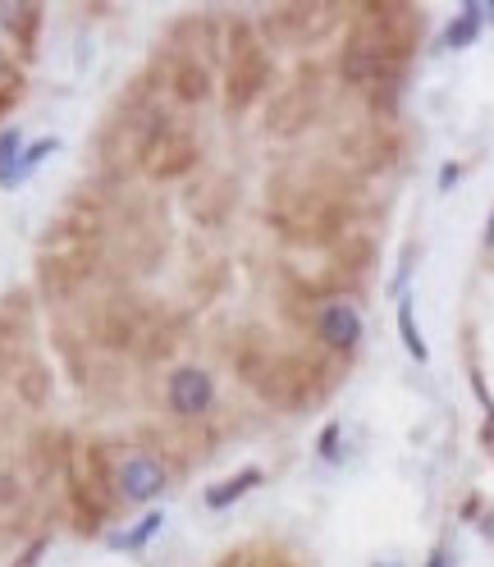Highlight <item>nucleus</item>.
Returning <instances> with one entry per match:
<instances>
[{"label": "nucleus", "instance_id": "nucleus-1", "mask_svg": "<svg viewBox=\"0 0 494 567\" xmlns=\"http://www.w3.org/2000/svg\"><path fill=\"white\" fill-rule=\"evenodd\" d=\"M257 394L279 412H307L330 394V375L302 352H275V362L257 380Z\"/></svg>", "mask_w": 494, "mask_h": 567}, {"label": "nucleus", "instance_id": "nucleus-2", "mask_svg": "<svg viewBox=\"0 0 494 567\" xmlns=\"http://www.w3.org/2000/svg\"><path fill=\"white\" fill-rule=\"evenodd\" d=\"M270 83V55L257 42V32L247 23H229L225 32V96L229 111H243L247 101H257Z\"/></svg>", "mask_w": 494, "mask_h": 567}, {"label": "nucleus", "instance_id": "nucleus-3", "mask_svg": "<svg viewBox=\"0 0 494 567\" xmlns=\"http://www.w3.org/2000/svg\"><path fill=\"white\" fill-rule=\"evenodd\" d=\"M152 307L137 298V293H111L96 311V343L111 348V352H128V348H143L147 330L156 316H147Z\"/></svg>", "mask_w": 494, "mask_h": 567}, {"label": "nucleus", "instance_id": "nucleus-4", "mask_svg": "<svg viewBox=\"0 0 494 567\" xmlns=\"http://www.w3.org/2000/svg\"><path fill=\"white\" fill-rule=\"evenodd\" d=\"M197 161H202V142L193 137V128L184 120L165 115L156 137H152V147H147L143 169L152 174V179H179V174H188Z\"/></svg>", "mask_w": 494, "mask_h": 567}, {"label": "nucleus", "instance_id": "nucleus-5", "mask_svg": "<svg viewBox=\"0 0 494 567\" xmlns=\"http://www.w3.org/2000/svg\"><path fill=\"white\" fill-rule=\"evenodd\" d=\"M316 115H321V79H316V69H302V74L294 79V87L285 96H275V105L266 111V128L275 137H294Z\"/></svg>", "mask_w": 494, "mask_h": 567}, {"label": "nucleus", "instance_id": "nucleus-6", "mask_svg": "<svg viewBox=\"0 0 494 567\" xmlns=\"http://www.w3.org/2000/svg\"><path fill=\"white\" fill-rule=\"evenodd\" d=\"M169 485V467H165V457L147 453V449H133L120 457V467H115V494L128 504H152L161 499Z\"/></svg>", "mask_w": 494, "mask_h": 567}, {"label": "nucleus", "instance_id": "nucleus-7", "mask_svg": "<svg viewBox=\"0 0 494 567\" xmlns=\"http://www.w3.org/2000/svg\"><path fill=\"white\" fill-rule=\"evenodd\" d=\"M165 403L174 416L197 421L210 412V403H216V384H210V375L202 367H179L165 384Z\"/></svg>", "mask_w": 494, "mask_h": 567}, {"label": "nucleus", "instance_id": "nucleus-8", "mask_svg": "<svg viewBox=\"0 0 494 567\" xmlns=\"http://www.w3.org/2000/svg\"><path fill=\"white\" fill-rule=\"evenodd\" d=\"M165 96H174L179 105H202L210 96V64L202 55H174L165 60Z\"/></svg>", "mask_w": 494, "mask_h": 567}, {"label": "nucleus", "instance_id": "nucleus-9", "mask_svg": "<svg viewBox=\"0 0 494 567\" xmlns=\"http://www.w3.org/2000/svg\"><path fill=\"white\" fill-rule=\"evenodd\" d=\"M316 339H321L330 352H348L362 343V316L358 307H348V302H326L321 311H316Z\"/></svg>", "mask_w": 494, "mask_h": 567}, {"label": "nucleus", "instance_id": "nucleus-10", "mask_svg": "<svg viewBox=\"0 0 494 567\" xmlns=\"http://www.w3.org/2000/svg\"><path fill=\"white\" fill-rule=\"evenodd\" d=\"M343 156H348V165L358 174H380L384 165L399 156V147H394V137L384 128H352L343 137Z\"/></svg>", "mask_w": 494, "mask_h": 567}, {"label": "nucleus", "instance_id": "nucleus-11", "mask_svg": "<svg viewBox=\"0 0 494 567\" xmlns=\"http://www.w3.org/2000/svg\"><path fill=\"white\" fill-rule=\"evenodd\" d=\"M326 14L321 6H285V10H275L270 28H275V38H285V42H311V38H321L326 32Z\"/></svg>", "mask_w": 494, "mask_h": 567}, {"label": "nucleus", "instance_id": "nucleus-12", "mask_svg": "<svg viewBox=\"0 0 494 567\" xmlns=\"http://www.w3.org/2000/svg\"><path fill=\"white\" fill-rule=\"evenodd\" d=\"M375 266V243L371 238H339L335 243V270L343 279H358Z\"/></svg>", "mask_w": 494, "mask_h": 567}, {"label": "nucleus", "instance_id": "nucleus-13", "mask_svg": "<svg viewBox=\"0 0 494 567\" xmlns=\"http://www.w3.org/2000/svg\"><path fill=\"white\" fill-rule=\"evenodd\" d=\"M261 485V472L257 467H247V472H238V476H229V481H220V485H210L206 489V508H229V504H238L247 489H257Z\"/></svg>", "mask_w": 494, "mask_h": 567}, {"label": "nucleus", "instance_id": "nucleus-14", "mask_svg": "<svg viewBox=\"0 0 494 567\" xmlns=\"http://www.w3.org/2000/svg\"><path fill=\"white\" fill-rule=\"evenodd\" d=\"M179 339H184V326L169 321V316H156L152 330H147V339H143V358H147V362H161L165 352L179 348Z\"/></svg>", "mask_w": 494, "mask_h": 567}, {"label": "nucleus", "instance_id": "nucleus-15", "mask_svg": "<svg viewBox=\"0 0 494 567\" xmlns=\"http://www.w3.org/2000/svg\"><path fill=\"white\" fill-rule=\"evenodd\" d=\"M481 19H485V10H481V6H467L463 14H457V19L444 28V47H449V51H467V47L481 38Z\"/></svg>", "mask_w": 494, "mask_h": 567}, {"label": "nucleus", "instance_id": "nucleus-16", "mask_svg": "<svg viewBox=\"0 0 494 567\" xmlns=\"http://www.w3.org/2000/svg\"><path fill=\"white\" fill-rule=\"evenodd\" d=\"M399 334H403V343H408V352H412V362H426V358H431V348H426V339H421V330H416V311H412V293H403V302H399Z\"/></svg>", "mask_w": 494, "mask_h": 567}, {"label": "nucleus", "instance_id": "nucleus-17", "mask_svg": "<svg viewBox=\"0 0 494 567\" xmlns=\"http://www.w3.org/2000/svg\"><path fill=\"white\" fill-rule=\"evenodd\" d=\"M23 156V137L14 128L0 133V188H14V165Z\"/></svg>", "mask_w": 494, "mask_h": 567}, {"label": "nucleus", "instance_id": "nucleus-18", "mask_svg": "<svg viewBox=\"0 0 494 567\" xmlns=\"http://www.w3.org/2000/svg\"><path fill=\"white\" fill-rule=\"evenodd\" d=\"M161 526H165V517H161V513H147V517L137 522L133 530H124V536H115V540H111V549H143V545L156 536Z\"/></svg>", "mask_w": 494, "mask_h": 567}, {"label": "nucleus", "instance_id": "nucleus-19", "mask_svg": "<svg viewBox=\"0 0 494 567\" xmlns=\"http://www.w3.org/2000/svg\"><path fill=\"white\" fill-rule=\"evenodd\" d=\"M0 19H6V28L19 32V38H32V32H38L42 10L38 6H0Z\"/></svg>", "mask_w": 494, "mask_h": 567}, {"label": "nucleus", "instance_id": "nucleus-20", "mask_svg": "<svg viewBox=\"0 0 494 567\" xmlns=\"http://www.w3.org/2000/svg\"><path fill=\"white\" fill-rule=\"evenodd\" d=\"M55 147H60V142H55V137L38 142V147H28V152L19 156V165H14V188H19V184L28 179V174H32V169H38L42 161H47V156H55Z\"/></svg>", "mask_w": 494, "mask_h": 567}, {"label": "nucleus", "instance_id": "nucleus-21", "mask_svg": "<svg viewBox=\"0 0 494 567\" xmlns=\"http://www.w3.org/2000/svg\"><path fill=\"white\" fill-rule=\"evenodd\" d=\"M47 545H51V540H47V536H38V540H32V549H28L14 567H38V563H42V554H47Z\"/></svg>", "mask_w": 494, "mask_h": 567}, {"label": "nucleus", "instance_id": "nucleus-22", "mask_svg": "<svg viewBox=\"0 0 494 567\" xmlns=\"http://www.w3.org/2000/svg\"><path fill=\"white\" fill-rule=\"evenodd\" d=\"M243 558H247V554H243ZM247 567H294V563H289V558H279V554H270V549H266L261 558H247Z\"/></svg>", "mask_w": 494, "mask_h": 567}, {"label": "nucleus", "instance_id": "nucleus-23", "mask_svg": "<svg viewBox=\"0 0 494 567\" xmlns=\"http://www.w3.org/2000/svg\"><path fill=\"white\" fill-rule=\"evenodd\" d=\"M339 453V425H326V435H321V457H335Z\"/></svg>", "mask_w": 494, "mask_h": 567}, {"label": "nucleus", "instance_id": "nucleus-24", "mask_svg": "<svg viewBox=\"0 0 494 567\" xmlns=\"http://www.w3.org/2000/svg\"><path fill=\"white\" fill-rule=\"evenodd\" d=\"M457 184V165H444V174H440V188H453Z\"/></svg>", "mask_w": 494, "mask_h": 567}, {"label": "nucleus", "instance_id": "nucleus-25", "mask_svg": "<svg viewBox=\"0 0 494 567\" xmlns=\"http://www.w3.org/2000/svg\"><path fill=\"white\" fill-rule=\"evenodd\" d=\"M485 247H494V216H490V225H485Z\"/></svg>", "mask_w": 494, "mask_h": 567}, {"label": "nucleus", "instance_id": "nucleus-26", "mask_svg": "<svg viewBox=\"0 0 494 567\" xmlns=\"http://www.w3.org/2000/svg\"><path fill=\"white\" fill-rule=\"evenodd\" d=\"M426 567H444V554H440V549H435V554H431V563H426Z\"/></svg>", "mask_w": 494, "mask_h": 567}, {"label": "nucleus", "instance_id": "nucleus-27", "mask_svg": "<svg viewBox=\"0 0 494 567\" xmlns=\"http://www.w3.org/2000/svg\"><path fill=\"white\" fill-rule=\"evenodd\" d=\"M10 74V69H6V55H0V79H6Z\"/></svg>", "mask_w": 494, "mask_h": 567}, {"label": "nucleus", "instance_id": "nucleus-28", "mask_svg": "<svg viewBox=\"0 0 494 567\" xmlns=\"http://www.w3.org/2000/svg\"><path fill=\"white\" fill-rule=\"evenodd\" d=\"M375 567H399V563H375Z\"/></svg>", "mask_w": 494, "mask_h": 567}]
</instances>
